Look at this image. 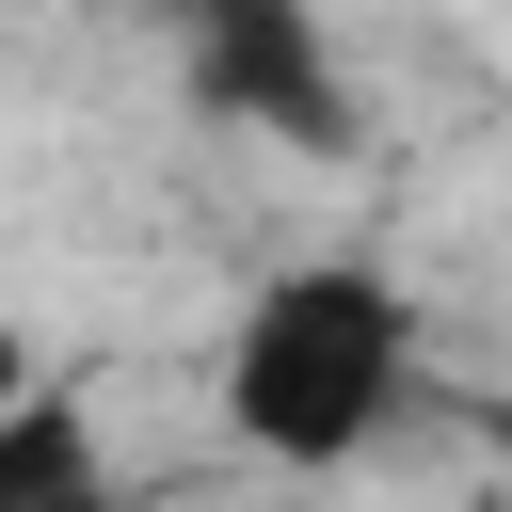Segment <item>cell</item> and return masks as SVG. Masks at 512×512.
Here are the masks:
<instances>
[{"label":"cell","mask_w":512,"mask_h":512,"mask_svg":"<svg viewBox=\"0 0 512 512\" xmlns=\"http://www.w3.org/2000/svg\"><path fill=\"white\" fill-rule=\"evenodd\" d=\"M416 384H432V320H416V288L384 256H288V272H256L240 320H224V352H208L224 432L256 464H288V480L368 464L416 416Z\"/></svg>","instance_id":"obj_1"},{"label":"cell","mask_w":512,"mask_h":512,"mask_svg":"<svg viewBox=\"0 0 512 512\" xmlns=\"http://www.w3.org/2000/svg\"><path fill=\"white\" fill-rule=\"evenodd\" d=\"M176 64L224 128H272V144H352V80H336V32L320 0H208L176 16Z\"/></svg>","instance_id":"obj_2"},{"label":"cell","mask_w":512,"mask_h":512,"mask_svg":"<svg viewBox=\"0 0 512 512\" xmlns=\"http://www.w3.org/2000/svg\"><path fill=\"white\" fill-rule=\"evenodd\" d=\"M0 512H128L112 432H96V400H80L64 368H32V384L0 400Z\"/></svg>","instance_id":"obj_3"},{"label":"cell","mask_w":512,"mask_h":512,"mask_svg":"<svg viewBox=\"0 0 512 512\" xmlns=\"http://www.w3.org/2000/svg\"><path fill=\"white\" fill-rule=\"evenodd\" d=\"M32 368H48V352H32V336H16V320H0V400H16V384H32Z\"/></svg>","instance_id":"obj_4"},{"label":"cell","mask_w":512,"mask_h":512,"mask_svg":"<svg viewBox=\"0 0 512 512\" xmlns=\"http://www.w3.org/2000/svg\"><path fill=\"white\" fill-rule=\"evenodd\" d=\"M144 16H160V32H176V16H208V0H144Z\"/></svg>","instance_id":"obj_5"}]
</instances>
